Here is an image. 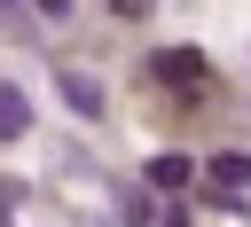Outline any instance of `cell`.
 Returning <instances> with one entry per match:
<instances>
[{
  "mask_svg": "<svg viewBox=\"0 0 251 227\" xmlns=\"http://www.w3.org/2000/svg\"><path fill=\"white\" fill-rule=\"evenodd\" d=\"M149 78L196 94V86H212V63H204V47H165V55H149Z\"/></svg>",
  "mask_w": 251,
  "mask_h": 227,
  "instance_id": "6da1fadb",
  "label": "cell"
},
{
  "mask_svg": "<svg viewBox=\"0 0 251 227\" xmlns=\"http://www.w3.org/2000/svg\"><path fill=\"white\" fill-rule=\"evenodd\" d=\"M204 180H212V196L227 204V211H243V196H251V172H243V157L227 149V157H212L204 164Z\"/></svg>",
  "mask_w": 251,
  "mask_h": 227,
  "instance_id": "7a4b0ae2",
  "label": "cell"
},
{
  "mask_svg": "<svg viewBox=\"0 0 251 227\" xmlns=\"http://www.w3.org/2000/svg\"><path fill=\"white\" fill-rule=\"evenodd\" d=\"M55 86H63V102H71L78 117H102V86H94L78 63H63V70H55Z\"/></svg>",
  "mask_w": 251,
  "mask_h": 227,
  "instance_id": "3957f363",
  "label": "cell"
},
{
  "mask_svg": "<svg viewBox=\"0 0 251 227\" xmlns=\"http://www.w3.org/2000/svg\"><path fill=\"white\" fill-rule=\"evenodd\" d=\"M188 180H196V164H188L180 149H165V157H149V188H157V196H173V188H188Z\"/></svg>",
  "mask_w": 251,
  "mask_h": 227,
  "instance_id": "277c9868",
  "label": "cell"
},
{
  "mask_svg": "<svg viewBox=\"0 0 251 227\" xmlns=\"http://www.w3.org/2000/svg\"><path fill=\"white\" fill-rule=\"evenodd\" d=\"M16 133H31V102L16 86H0V141H16Z\"/></svg>",
  "mask_w": 251,
  "mask_h": 227,
  "instance_id": "5b68a950",
  "label": "cell"
},
{
  "mask_svg": "<svg viewBox=\"0 0 251 227\" xmlns=\"http://www.w3.org/2000/svg\"><path fill=\"white\" fill-rule=\"evenodd\" d=\"M24 8H31L39 23H55V16H63V0H24Z\"/></svg>",
  "mask_w": 251,
  "mask_h": 227,
  "instance_id": "8992f818",
  "label": "cell"
},
{
  "mask_svg": "<svg viewBox=\"0 0 251 227\" xmlns=\"http://www.w3.org/2000/svg\"><path fill=\"white\" fill-rule=\"evenodd\" d=\"M110 8H118V16H149L157 0H110Z\"/></svg>",
  "mask_w": 251,
  "mask_h": 227,
  "instance_id": "52a82bcc",
  "label": "cell"
},
{
  "mask_svg": "<svg viewBox=\"0 0 251 227\" xmlns=\"http://www.w3.org/2000/svg\"><path fill=\"white\" fill-rule=\"evenodd\" d=\"M0 23H16V31H24V0H0Z\"/></svg>",
  "mask_w": 251,
  "mask_h": 227,
  "instance_id": "ba28073f",
  "label": "cell"
},
{
  "mask_svg": "<svg viewBox=\"0 0 251 227\" xmlns=\"http://www.w3.org/2000/svg\"><path fill=\"white\" fill-rule=\"evenodd\" d=\"M8 211H16V188H0V219H8Z\"/></svg>",
  "mask_w": 251,
  "mask_h": 227,
  "instance_id": "9c48e42d",
  "label": "cell"
}]
</instances>
